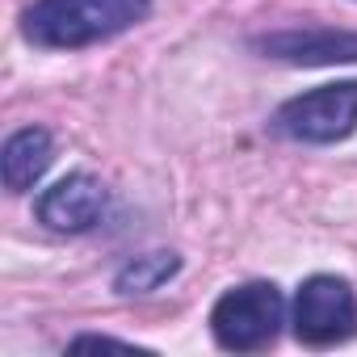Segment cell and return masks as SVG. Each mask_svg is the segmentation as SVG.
<instances>
[{
  "instance_id": "7a4b0ae2",
  "label": "cell",
  "mask_w": 357,
  "mask_h": 357,
  "mask_svg": "<svg viewBox=\"0 0 357 357\" xmlns=\"http://www.w3.org/2000/svg\"><path fill=\"white\" fill-rule=\"evenodd\" d=\"M286 319V303H282V290L273 282H248V286H236L227 290L215 311H211V332L223 349H236V353H252V349H265L278 328Z\"/></svg>"
},
{
  "instance_id": "8992f818",
  "label": "cell",
  "mask_w": 357,
  "mask_h": 357,
  "mask_svg": "<svg viewBox=\"0 0 357 357\" xmlns=\"http://www.w3.org/2000/svg\"><path fill=\"white\" fill-rule=\"evenodd\" d=\"M105 215V190L97 176L72 172L38 198V219L55 231H89Z\"/></svg>"
},
{
  "instance_id": "52a82bcc",
  "label": "cell",
  "mask_w": 357,
  "mask_h": 357,
  "mask_svg": "<svg viewBox=\"0 0 357 357\" xmlns=\"http://www.w3.org/2000/svg\"><path fill=\"white\" fill-rule=\"evenodd\" d=\"M0 168H5V185L13 194H26L51 168V135L38 130V126H26V130L9 135L5 151H0Z\"/></svg>"
},
{
  "instance_id": "6da1fadb",
  "label": "cell",
  "mask_w": 357,
  "mask_h": 357,
  "mask_svg": "<svg viewBox=\"0 0 357 357\" xmlns=\"http://www.w3.org/2000/svg\"><path fill=\"white\" fill-rule=\"evenodd\" d=\"M151 0H34L26 9V38L38 47H89L143 22Z\"/></svg>"
},
{
  "instance_id": "3957f363",
  "label": "cell",
  "mask_w": 357,
  "mask_h": 357,
  "mask_svg": "<svg viewBox=\"0 0 357 357\" xmlns=\"http://www.w3.org/2000/svg\"><path fill=\"white\" fill-rule=\"evenodd\" d=\"M273 135L298 143H336L357 130V80L311 89L273 114Z\"/></svg>"
},
{
  "instance_id": "277c9868",
  "label": "cell",
  "mask_w": 357,
  "mask_h": 357,
  "mask_svg": "<svg viewBox=\"0 0 357 357\" xmlns=\"http://www.w3.org/2000/svg\"><path fill=\"white\" fill-rule=\"evenodd\" d=\"M357 328V298L344 278L315 273L294 294V336L303 344H336Z\"/></svg>"
},
{
  "instance_id": "ba28073f",
  "label": "cell",
  "mask_w": 357,
  "mask_h": 357,
  "mask_svg": "<svg viewBox=\"0 0 357 357\" xmlns=\"http://www.w3.org/2000/svg\"><path fill=\"white\" fill-rule=\"evenodd\" d=\"M176 269H181V261H176L172 252H147V257H135L130 265H122L118 278H114V286L122 294H147V290L164 286Z\"/></svg>"
},
{
  "instance_id": "5b68a950",
  "label": "cell",
  "mask_w": 357,
  "mask_h": 357,
  "mask_svg": "<svg viewBox=\"0 0 357 357\" xmlns=\"http://www.w3.org/2000/svg\"><path fill=\"white\" fill-rule=\"evenodd\" d=\"M257 51L282 63L303 68H328V63H357V34L353 30H328V26H303V30H278L257 38Z\"/></svg>"
}]
</instances>
